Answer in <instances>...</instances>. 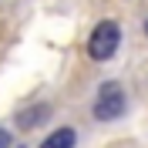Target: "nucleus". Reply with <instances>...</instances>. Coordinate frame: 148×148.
<instances>
[{
	"label": "nucleus",
	"instance_id": "423d86ee",
	"mask_svg": "<svg viewBox=\"0 0 148 148\" xmlns=\"http://www.w3.org/2000/svg\"><path fill=\"white\" fill-rule=\"evenodd\" d=\"M145 34H148V24H145Z\"/></svg>",
	"mask_w": 148,
	"mask_h": 148
},
{
	"label": "nucleus",
	"instance_id": "39448f33",
	"mask_svg": "<svg viewBox=\"0 0 148 148\" xmlns=\"http://www.w3.org/2000/svg\"><path fill=\"white\" fill-rule=\"evenodd\" d=\"M10 145H14V138H10V135H7V131H3V128H0V148H10Z\"/></svg>",
	"mask_w": 148,
	"mask_h": 148
},
{
	"label": "nucleus",
	"instance_id": "f03ea898",
	"mask_svg": "<svg viewBox=\"0 0 148 148\" xmlns=\"http://www.w3.org/2000/svg\"><path fill=\"white\" fill-rule=\"evenodd\" d=\"M125 108H128V98L121 91V84H114V81L101 84V91L94 98V118L98 121H114V118L125 114Z\"/></svg>",
	"mask_w": 148,
	"mask_h": 148
},
{
	"label": "nucleus",
	"instance_id": "f257e3e1",
	"mask_svg": "<svg viewBox=\"0 0 148 148\" xmlns=\"http://www.w3.org/2000/svg\"><path fill=\"white\" fill-rule=\"evenodd\" d=\"M118 44H121V27L114 20H101V24L91 30V37H88V54H91L94 61H108V57L118 51Z\"/></svg>",
	"mask_w": 148,
	"mask_h": 148
},
{
	"label": "nucleus",
	"instance_id": "7ed1b4c3",
	"mask_svg": "<svg viewBox=\"0 0 148 148\" xmlns=\"http://www.w3.org/2000/svg\"><path fill=\"white\" fill-rule=\"evenodd\" d=\"M74 141H77L74 128H57V131H51V135L44 138L40 148H74Z\"/></svg>",
	"mask_w": 148,
	"mask_h": 148
},
{
	"label": "nucleus",
	"instance_id": "20e7f679",
	"mask_svg": "<svg viewBox=\"0 0 148 148\" xmlns=\"http://www.w3.org/2000/svg\"><path fill=\"white\" fill-rule=\"evenodd\" d=\"M47 114H51V108H47V104H37L34 111H24V114H20V128H34V125H40V121H47Z\"/></svg>",
	"mask_w": 148,
	"mask_h": 148
}]
</instances>
